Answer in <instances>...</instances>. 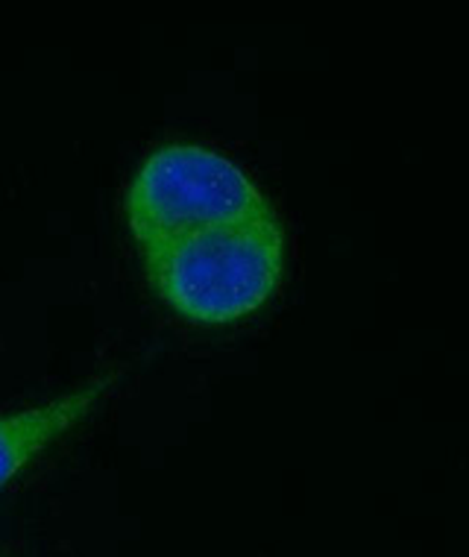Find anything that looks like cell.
Listing matches in <instances>:
<instances>
[{
    "instance_id": "obj_2",
    "label": "cell",
    "mask_w": 469,
    "mask_h": 557,
    "mask_svg": "<svg viewBox=\"0 0 469 557\" xmlns=\"http://www.w3.org/2000/svg\"><path fill=\"white\" fill-rule=\"evenodd\" d=\"M124 214L141 250L214 226L276 218L240 164L211 147L185 141L147 153L126 185Z\"/></svg>"
},
{
    "instance_id": "obj_3",
    "label": "cell",
    "mask_w": 469,
    "mask_h": 557,
    "mask_svg": "<svg viewBox=\"0 0 469 557\" xmlns=\"http://www.w3.org/2000/svg\"><path fill=\"white\" fill-rule=\"evenodd\" d=\"M124 370L95 375L83 387H74L67 394L57 396L36 408H24L18 413L0 417V491L18 475L36 455L48 449L77 423H83L95 411L112 387L118 385Z\"/></svg>"
},
{
    "instance_id": "obj_1",
    "label": "cell",
    "mask_w": 469,
    "mask_h": 557,
    "mask_svg": "<svg viewBox=\"0 0 469 557\" xmlns=\"http://www.w3.org/2000/svg\"><path fill=\"white\" fill-rule=\"evenodd\" d=\"M141 252L159 299L200 326H226L256 314L285 273V232L276 218L214 226Z\"/></svg>"
}]
</instances>
